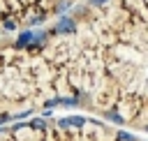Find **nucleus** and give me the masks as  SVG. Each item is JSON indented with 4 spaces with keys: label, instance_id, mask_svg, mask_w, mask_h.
<instances>
[{
    "label": "nucleus",
    "instance_id": "7ed1b4c3",
    "mask_svg": "<svg viewBox=\"0 0 148 141\" xmlns=\"http://www.w3.org/2000/svg\"><path fill=\"white\" fill-rule=\"evenodd\" d=\"M0 141H143L132 129L92 113H37L0 125Z\"/></svg>",
    "mask_w": 148,
    "mask_h": 141
},
{
    "label": "nucleus",
    "instance_id": "f03ea898",
    "mask_svg": "<svg viewBox=\"0 0 148 141\" xmlns=\"http://www.w3.org/2000/svg\"><path fill=\"white\" fill-rule=\"evenodd\" d=\"M56 109H74V95L53 53L49 30L32 28L0 42V125Z\"/></svg>",
    "mask_w": 148,
    "mask_h": 141
},
{
    "label": "nucleus",
    "instance_id": "f257e3e1",
    "mask_svg": "<svg viewBox=\"0 0 148 141\" xmlns=\"http://www.w3.org/2000/svg\"><path fill=\"white\" fill-rule=\"evenodd\" d=\"M49 39L74 109L148 132V0L79 5L49 30Z\"/></svg>",
    "mask_w": 148,
    "mask_h": 141
}]
</instances>
